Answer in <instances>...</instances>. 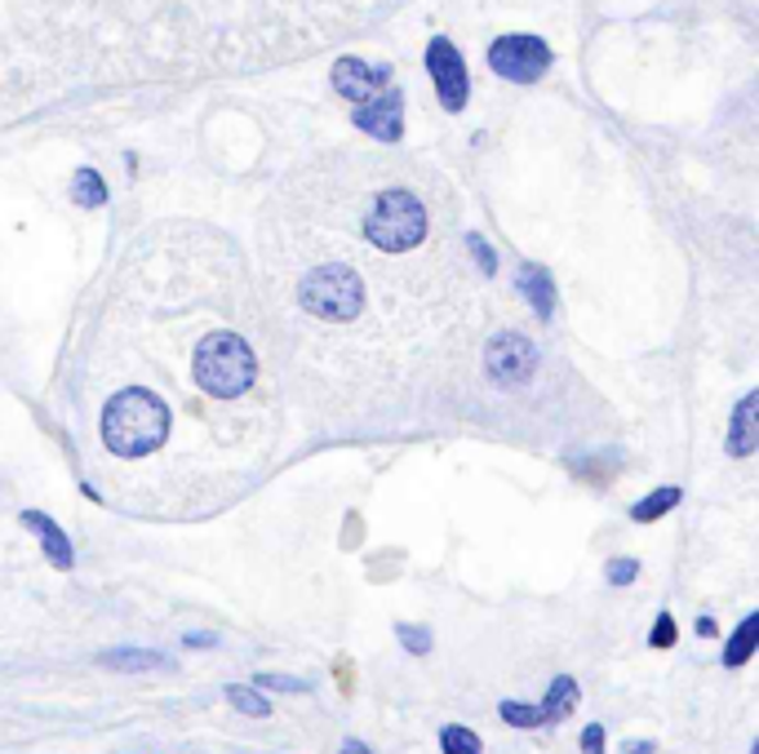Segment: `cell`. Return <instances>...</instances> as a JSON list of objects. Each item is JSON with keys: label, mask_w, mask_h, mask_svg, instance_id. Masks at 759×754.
I'll use <instances>...</instances> for the list:
<instances>
[{"label": "cell", "mask_w": 759, "mask_h": 754, "mask_svg": "<svg viewBox=\"0 0 759 754\" xmlns=\"http://www.w3.org/2000/svg\"><path fill=\"white\" fill-rule=\"evenodd\" d=\"M169 436V404L147 391V386H130L116 391L102 408V444L116 458H147L165 444Z\"/></svg>", "instance_id": "6da1fadb"}, {"label": "cell", "mask_w": 759, "mask_h": 754, "mask_svg": "<svg viewBox=\"0 0 759 754\" xmlns=\"http://www.w3.org/2000/svg\"><path fill=\"white\" fill-rule=\"evenodd\" d=\"M360 232L378 254H413L431 232V209L409 182H387L369 195Z\"/></svg>", "instance_id": "7a4b0ae2"}, {"label": "cell", "mask_w": 759, "mask_h": 754, "mask_svg": "<svg viewBox=\"0 0 759 754\" xmlns=\"http://www.w3.org/2000/svg\"><path fill=\"white\" fill-rule=\"evenodd\" d=\"M191 373H196V386L213 399H232V395H245L258 378V356L254 347L232 334V329H213L209 338H200L196 347V360H191Z\"/></svg>", "instance_id": "3957f363"}, {"label": "cell", "mask_w": 759, "mask_h": 754, "mask_svg": "<svg viewBox=\"0 0 759 754\" xmlns=\"http://www.w3.org/2000/svg\"><path fill=\"white\" fill-rule=\"evenodd\" d=\"M298 302L315 319L347 325L365 311V275L351 262H320L298 280Z\"/></svg>", "instance_id": "277c9868"}, {"label": "cell", "mask_w": 759, "mask_h": 754, "mask_svg": "<svg viewBox=\"0 0 759 754\" xmlns=\"http://www.w3.org/2000/svg\"><path fill=\"white\" fill-rule=\"evenodd\" d=\"M489 67H493L502 80L533 85V80L547 76L551 49H547V41H537V36H502V41H493V49H489Z\"/></svg>", "instance_id": "5b68a950"}, {"label": "cell", "mask_w": 759, "mask_h": 754, "mask_svg": "<svg viewBox=\"0 0 759 754\" xmlns=\"http://www.w3.org/2000/svg\"><path fill=\"white\" fill-rule=\"evenodd\" d=\"M484 369L498 386H524L533 373H537V347L524 338V334H498L484 351Z\"/></svg>", "instance_id": "8992f818"}, {"label": "cell", "mask_w": 759, "mask_h": 754, "mask_svg": "<svg viewBox=\"0 0 759 754\" xmlns=\"http://www.w3.org/2000/svg\"><path fill=\"white\" fill-rule=\"evenodd\" d=\"M426 67H431V80H436V93L445 102V112H462L467 106V67L454 49V41H431L426 49Z\"/></svg>", "instance_id": "52a82bcc"}, {"label": "cell", "mask_w": 759, "mask_h": 754, "mask_svg": "<svg viewBox=\"0 0 759 754\" xmlns=\"http://www.w3.org/2000/svg\"><path fill=\"white\" fill-rule=\"evenodd\" d=\"M404 98H400V89H382L378 98H369L360 112H356V125L369 134V138H378V143H400V134H404Z\"/></svg>", "instance_id": "ba28073f"}, {"label": "cell", "mask_w": 759, "mask_h": 754, "mask_svg": "<svg viewBox=\"0 0 759 754\" xmlns=\"http://www.w3.org/2000/svg\"><path fill=\"white\" fill-rule=\"evenodd\" d=\"M382 85H387V67H369L365 58H338V63H334V89H338L343 98L360 102V106H365L369 98H378Z\"/></svg>", "instance_id": "9c48e42d"}, {"label": "cell", "mask_w": 759, "mask_h": 754, "mask_svg": "<svg viewBox=\"0 0 759 754\" xmlns=\"http://www.w3.org/2000/svg\"><path fill=\"white\" fill-rule=\"evenodd\" d=\"M23 528H32V532L41 537V551H45V560H49L58 573H71V569H76L71 537L58 528V519H49L45 510H23Z\"/></svg>", "instance_id": "30bf717a"}, {"label": "cell", "mask_w": 759, "mask_h": 754, "mask_svg": "<svg viewBox=\"0 0 759 754\" xmlns=\"http://www.w3.org/2000/svg\"><path fill=\"white\" fill-rule=\"evenodd\" d=\"M724 449H728V458H750L759 449V391H746L737 399Z\"/></svg>", "instance_id": "8fae6325"}, {"label": "cell", "mask_w": 759, "mask_h": 754, "mask_svg": "<svg viewBox=\"0 0 759 754\" xmlns=\"http://www.w3.org/2000/svg\"><path fill=\"white\" fill-rule=\"evenodd\" d=\"M520 289H524V297H528V306H533L537 319H551V315H556V284H551L547 267L528 262L524 275H520Z\"/></svg>", "instance_id": "7c38bea8"}, {"label": "cell", "mask_w": 759, "mask_h": 754, "mask_svg": "<svg viewBox=\"0 0 759 754\" xmlns=\"http://www.w3.org/2000/svg\"><path fill=\"white\" fill-rule=\"evenodd\" d=\"M107 671H121V675H143V671H174V662L165 653H152V649H112L98 657Z\"/></svg>", "instance_id": "4fadbf2b"}, {"label": "cell", "mask_w": 759, "mask_h": 754, "mask_svg": "<svg viewBox=\"0 0 759 754\" xmlns=\"http://www.w3.org/2000/svg\"><path fill=\"white\" fill-rule=\"evenodd\" d=\"M578 701H582L578 679L573 675H556L551 688H547V697H542V714H547V723H560V719H569L578 710Z\"/></svg>", "instance_id": "5bb4252c"}, {"label": "cell", "mask_w": 759, "mask_h": 754, "mask_svg": "<svg viewBox=\"0 0 759 754\" xmlns=\"http://www.w3.org/2000/svg\"><path fill=\"white\" fill-rule=\"evenodd\" d=\"M755 639H759V612H746V617H741V626L733 630V639L724 643V657H719V662H724L728 671L746 666V662L755 657Z\"/></svg>", "instance_id": "9a60e30c"}, {"label": "cell", "mask_w": 759, "mask_h": 754, "mask_svg": "<svg viewBox=\"0 0 759 754\" xmlns=\"http://www.w3.org/2000/svg\"><path fill=\"white\" fill-rule=\"evenodd\" d=\"M680 497H684V493H680L676 484H667V488H654V493H648L644 502H635V506H630V519H635V524H654V519L671 515V510L680 506Z\"/></svg>", "instance_id": "2e32d148"}, {"label": "cell", "mask_w": 759, "mask_h": 754, "mask_svg": "<svg viewBox=\"0 0 759 754\" xmlns=\"http://www.w3.org/2000/svg\"><path fill=\"white\" fill-rule=\"evenodd\" d=\"M227 706L241 710V714H249V719H267V714H271L267 693H258V688H249V684H232V688H227Z\"/></svg>", "instance_id": "e0dca14e"}, {"label": "cell", "mask_w": 759, "mask_h": 754, "mask_svg": "<svg viewBox=\"0 0 759 754\" xmlns=\"http://www.w3.org/2000/svg\"><path fill=\"white\" fill-rule=\"evenodd\" d=\"M498 719L511 723V728H542V723H547L542 706H528V701H502L498 706Z\"/></svg>", "instance_id": "ac0fdd59"}, {"label": "cell", "mask_w": 759, "mask_h": 754, "mask_svg": "<svg viewBox=\"0 0 759 754\" xmlns=\"http://www.w3.org/2000/svg\"><path fill=\"white\" fill-rule=\"evenodd\" d=\"M440 750L445 754H480V736L462 723H445L440 728Z\"/></svg>", "instance_id": "d6986e66"}, {"label": "cell", "mask_w": 759, "mask_h": 754, "mask_svg": "<svg viewBox=\"0 0 759 754\" xmlns=\"http://www.w3.org/2000/svg\"><path fill=\"white\" fill-rule=\"evenodd\" d=\"M71 195H76V204H85V209H98V204L107 200V187H102V178H98L93 169H80V173H76V187H71Z\"/></svg>", "instance_id": "ffe728a7"}, {"label": "cell", "mask_w": 759, "mask_h": 754, "mask_svg": "<svg viewBox=\"0 0 759 754\" xmlns=\"http://www.w3.org/2000/svg\"><path fill=\"white\" fill-rule=\"evenodd\" d=\"M395 639L404 643V649H409L413 657H426V653H431V630H426V626H409V621H400V626H395Z\"/></svg>", "instance_id": "44dd1931"}, {"label": "cell", "mask_w": 759, "mask_h": 754, "mask_svg": "<svg viewBox=\"0 0 759 754\" xmlns=\"http://www.w3.org/2000/svg\"><path fill=\"white\" fill-rule=\"evenodd\" d=\"M249 688H258V693H311V684L306 679H289V675H254V684Z\"/></svg>", "instance_id": "7402d4cb"}, {"label": "cell", "mask_w": 759, "mask_h": 754, "mask_svg": "<svg viewBox=\"0 0 759 754\" xmlns=\"http://www.w3.org/2000/svg\"><path fill=\"white\" fill-rule=\"evenodd\" d=\"M676 639H680L676 617H671V612H658V621H654V634H648V643H654V649H676Z\"/></svg>", "instance_id": "603a6c76"}, {"label": "cell", "mask_w": 759, "mask_h": 754, "mask_svg": "<svg viewBox=\"0 0 759 754\" xmlns=\"http://www.w3.org/2000/svg\"><path fill=\"white\" fill-rule=\"evenodd\" d=\"M604 577H609V586H630V582L639 577V560H630V555H622V560H609Z\"/></svg>", "instance_id": "cb8c5ba5"}, {"label": "cell", "mask_w": 759, "mask_h": 754, "mask_svg": "<svg viewBox=\"0 0 759 754\" xmlns=\"http://www.w3.org/2000/svg\"><path fill=\"white\" fill-rule=\"evenodd\" d=\"M467 245H471V254L480 258V271H484V275H493V271H498V258H493V249H489V245H484L480 236H467Z\"/></svg>", "instance_id": "d4e9b609"}, {"label": "cell", "mask_w": 759, "mask_h": 754, "mask_svg": "<svg viewBox=\"0 0 759 754\" xmlns=\"http://www.w3.org/2000/svg\"><path fill=\"white\" fill-rule=\"evenodd\" d=\"M582 750L587 754H604V728L600 723H587L582 728Z\"/></svg>", "instance_id": "484cf974"}, {"label": "cell", "mask_w": 759, "mask_h": 754, "mask_svg": "<svg viewBox=\"0 0 759 754\" xmlns=\"http://www.w3.org/2000/svg\"><path fill=\"white\" fill-rule=\"evenodd\" d=\"M622 754H658V745L654 741H626Z\"/></svg>", "instance_id": "4316f807"}, {"label": "cell", "mask_w": 759, "mask_h": 754, "mask_svg": "<svg viewBox=\"0 0 759 754\" xmlns=\"http://www.w3.org/2000/svg\"><path fill=\"white\" fill-rule=\"evenodd\" d=\"M187 649H213V634H187Z\"/></svg>", "instance_id": "83f0119b"}, {"label": "cell", "mask_w": 759, "mask_h": 754, "mask_svg": "<svg viewBox=\"0 0 759 754\" xmlns=\"http://www.w3.org/2000/svg\"><path fill=\"white\" fill-rule=\"evenodd\" d=\"M338 754H373V750H369L365 741H356V736H351V741H343V750H338Z\"/></svg>", "instance_id": "f1b7e54d"}, {"label": "cell", "mask_w": 759, "mask_h": 754, "mask_svg": "<svg viewBox=\"0 0 759 754\" xmlns=\"http://www.w3.org/2000/svg\"><path fill=\"white\" fill-rule=\"evenodd\" d=\"M697 634H706V639H711V634H715V621H711V617H702V621H697Z\"/></svg>", "instance_id": "f546056e"}]
</instances>
